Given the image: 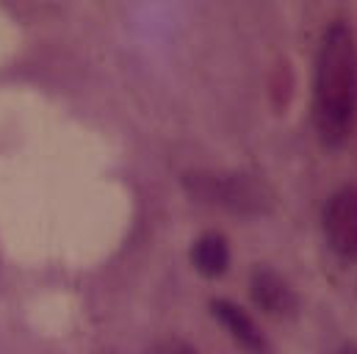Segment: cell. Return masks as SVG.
Listing matches in <instances>:
<instances>
[{"mask_svg":"<svg viewBox=\"0 0 357 354\" xmlns=\"http://www.w3.org/2000/svg\"><path fill=\"white\" fill-rule=\"evenodd\" d=\"M338 354H357V349H355V346H347V349H341Z\"/></svg>","mask_w":357,"mask_h":354,"instance_id":"ba28073f","label":"cell"},{"mask_svg":"<svg viewBox=\"0 0 357 354\" xmlns=\"http://www.w3.org/2000/svg\"><path fill=\"white\" fill-rule=\"evenodd\" d=\"M316 128L327 144H341L357 116V42L344 22L327 28L313 81Z\"/></svg>","mask_w":357,"mask_h":354,"instance_id":"6da1fadb","label":"cell"},{"mask_svg":"<svg viewBox=\"0 0 357 354\" xmlns=\"http://www.w3.org/2000/svg\"><path fill=\"white\" fill-rule=\"evenodd\" d=\"M321 227L333 252L357 258V188H341L327 199Z\"/></svg>","mask_w":357,"mask_h":354,"instance_id":"3957f363","label":"cell"},{"mask_svg":"<svg viewBox=\"0 0 357 354\" xmlns=\"http://www.w3.org/2000/svg\"><path fill=\"white\" fill-rule=\"evenodd\" d=\"M191 263L197 266L199 274L205 277H219L227 271L230 263V249H227V241L219 236V233H205L194 241L191 247Z\"/></svg>","mask_w":357,"mask_h":354,"instance_id":"8992f818","label":"cell"},{"mask_svg":"<svg viewBox=\"0 0 357 354\" xmlns=\"http://www.w3.org/2000/svg\"><path fill=\"white\" fill-rule=\"evenodd\" d=\"M185 188L199 202L230 208L238 213H258L266 208L264 188L255 180L241 175H208V172L185 175Z\"/></svg>","mask_w":357,"mask_h":354,"instance_id":"7a4b0ae2","label":"cell"},{"mask_svg":"<svg viewBox=\"0 0 357 354\" xmlns=\"http://www.w3.org/2000/svg\"><path fill=\"white\" fill-rule=\"evenodd\" d=\"M211 307H213L216 321L233 335V341H236L241 349H247V352H252V354L266 352L268 349L266 338H264L261 327L252 321L250 313H244L238 305H233V302H227V299H216Z\"/></svg>","mask_w":357,"mask_h":354,"instance_id":"277c9868","label":"cell"},{"mask_svg":"<svg viewBox=\"0 0 357 354\" xmlns=\"http://www.w3.org/2000/svg\"><path fill=\"white\" fill-rule=\"evenodd\" d=\"M252 299L261 310H266L271 316H288L296 310V296L291 291V285L271 268H258L252 274Z\"/></svg>","mask_w":357,"mask_h":354,"instance_id":"5b68a950","label":"cell"},{"mask_svg":"<svg viewBox=\"0 0 357 354\" xmlns=\"http://www.w3.org/2000/svg\"><path fill=\"white\" fill-rule=\"evenodd\" d=\"M150 354H194V352L183 341H164V344H158Z\"/></svg>","mask_w":357,"mask_h":354,"instance_id":"52a82bcc","label":"cell"}]
</instances>
